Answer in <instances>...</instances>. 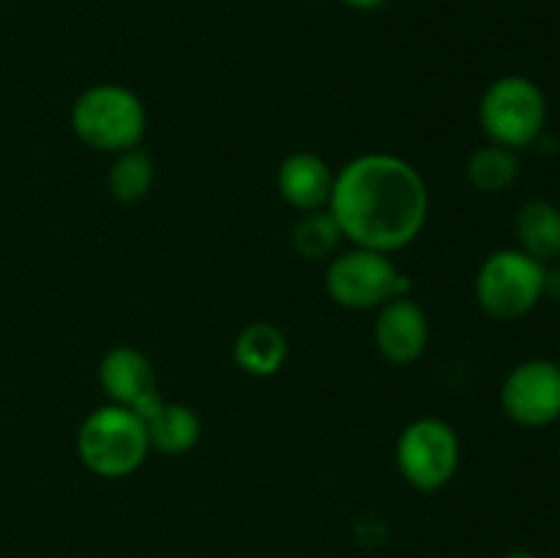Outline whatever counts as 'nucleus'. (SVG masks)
<instances>
[{"label":"nucleus","instance_id":"6","mask_svg":"<svg viewBox=\"0 0 560 558\" xmlns=\"http://www.w3.org/2000/svg\"><path fill=\"white\" fill-rule=\"evenodd\" d=\"M410 288L408 274L399 271L386 252L350 246L337 252L326 266L328 299L345 310H377L397 295H410Z\"/></svg>","mask_w":560,"mask_h":558},{"label":"nucleus","instance_id":"22","mask_svg":"<svg viewBox=\"0 0 560 558\" xmlns=\"http://www.w3.org/2000/svg\"><path fill=\"white\" fill-rule=\"evenodd\" d=\"M556 558H560V556H556Z\"/></svg>","mask_w":560,"mask_h":558},{"label":"nucleus","instance_id":"18","mask_svg":"<svg viewBox=\"0 0 560 558\" xmlns=\"http://www.w3.org/2000/svg\"><path fill=\"white\" fill-rule=\"evenodd\" d=\"M545 299L560 301V263H550V266H547Z\"/></svg>","mask_w":560,"mask_h":558},{"label":"nucleus","instance_id":"21","mask_svg":"<svg viewBox=\"0 0 560 558\" xmlns=\"http://www.w3.org/2000/svg\"><path fill=\"white\" fill-rule=\"evenodd\" d=\"M558 454H560V446H558Z\"/></svg>","mask_w":560,"mask_h":558},{"label":"nucleus","instance_id":"5","mask_svg":"<svg viewBox=\"0 0 560 558\" xmlns=\"http://www.w3.org/2000/svg\"><path fill=\"white\" fill-rule=\"evenodd\" d=\"M545 263L517 246L485 257L474 279L476 304L495 321H520L545 299Z\"/></svg>","mask_w":560,"mask_h":558},{"label":"nucleus","instance_id":"10","mask_svg":"<svg viewBox=\"0 0 560 558\" xmlns=\"http://www.w3.org/2000/svg\"><path fill=\"white\" fill-rule=\"evenodd\" d=\"M337 170L312 151H293L282 159L277 170L279 197L299 213L328 208Z\"/></svg>","mask_w":560,"mask_h":558},{"label":"nucleus","instance_id":"1","mask_svg":"<svg viewBox=\"0 0 560 558\" xmlns=\"http://www.w3.org/2000/svg\"><path fill=\"white\" fill-rule=\"evenodd\" d=\"M328 211L350 246L394 255L424 230L430 189L408 159L386 151L361 153L337 170Z\"/></svg>","mask_w":560,"mask_h":558},{"label":"nucleus","instance_id":"15","mask_svg":"<svg viewBox=\"0 0 560 558\" xmlns=\"http://www.w3.org/2000/svg\"><path fill=\"white\" fill-rule=\"evenodd\" d=\"M465 178L474 189L485 191V195H501L520 178L517 151H509L495 142L476 148L465 164Z\"/></svg>","mask_w":560,"mask_h":558},{"label":"nucleus","instance_id":"9","mask_svg":"<svg viewBox=\"0 0 560 558\" xmlns=\"http://www.w3.org/2000/svg\"><path fill=\"white\" fill-rule=\"evenodd\" d=\"M372 339L388 364L408 367L419 361L430 345V317L413 295H397L377 306Z\"/></svg>","mask_w":560,"mask_h":558},{"label":"nucleus","instance_id":"7","mask_svg":"<svg viewBox=\"0 0 560 558\" xmlns=\"http://www.w3.org/2000/svg\"><path fill=\"white\" fill-rule=\"evenodd\" d=\"M394 460L405 485L419 492H438L457 476L463 443L448 421L438 416H419L399 432Z\"/></svg>","mask_w":560,"mask_h":558},{"label":"nucleus","instance_id":"2","mask_svg":"<svg viewBox=\"0 0 560 558\" xmlns=\"http://www.w3.org/2000/svg\"><path fill=\"white\" fill-rule=\"evenodd\" d=\"M71 131L93 151L115 156L145 140L148 109L131 88L98 82L71 104Z\"/></svg>","mask_w":560,"mask_h":558},{"label":"nucleus","instance_id":"20","mask_svg":"<svg viewBox=\"0 0 560 558\" xmlns=\"http://www.w3.org/2000/svg\"><path fill=\"white\" fill-rule=\"evenodd\" d=\"M503 558H539V556H536V553L523 550V547H520V550H509Z\"/></svg>","mask_w":560,"mask_h":558},{"label":"nucleus","instance_id":"8","mask_svg":"<svg viewBox=\"0 0 560 558\" xmlns=\"http://www.w3.org/2000/svg\"><path fill=\"white\" fill-rule=\"evenodd\" d=\"M501 410L509 421L528 430L560 419V361L525 359L506 372L501 383Z\"/></svg>","mask_w":560,"mask_h":558},{"label":"nucleus","instance_id":"3","mask_svg":"<svg viewBox=\"0 0 560 558\" xmlns=\"http://www.w3.org/2000/svg\"><path fill=\"white\" fill-rule=\"evenodd\" d=\"M151 454L145 421L126 405L107 403L91 410L77 430V457L102 479L137 474Z\"/></svg>","mask_w":560,"mask_h":558},{"label":"nucleus","instance_id":"12","mask_svg":"<svg viewBox=\"0 0 560 558\" xmlns=\"http://www.w3.org/2000/svg\"><path fill=\"white\" fill-rule=\"evenodd\" d=\"M290 353L288 334L266 321L249 323L233 339V359L252 377H273Z\"/></svg>","mask_w":560,"mask_h":558},{"label":"nucleus","instance_id":"16","mask_svg":"<svg viewBox=\"0 0 560 558\" xmlns=\"http://www.w3.org/2000/svg\"><path fill=\"white\" fill-rule=\"evenodd\" d=\"M153 178H156V167H153L151 153L131 148V151L115 153L107 173V189L115 200L131 206L151 195Z\"/></svg>","mask_w":560,"mask_h":558},{"label":"nucleus","instance_id":"11","mask_svg":"<svg viewBox=\"0 0 560 558\" xmlns=\"http://www.w3.org/2000/svg\"><path fill=\"white\" fill-rule=\"evenodd\" d=\"M98 383H102L109 403L131 408L137 399L156 392V370L140 348L115 345L104 353L102 364H98Z\"/></svg>","mask_w":560,"mask_h":558},{"label":"nucleus","instance_id":"19","mask_svg":"<svg viewBox=\"0 0 560 558\" xmlns=\"http://www.w3.org/2000/svg\"><path fill=\"white\" fill-rule=\"evenodd\" d=\"M345 5H350V9L355 11H375L381 9V5H386L388 0H342Z\"/></svg>","mask_w":560,"mask_h":558},{"label":"nucleus","instance_id":"14","mask_svg":"<svg viewBox=\"0 0 560 558\" xmlns=\"http://www.w3.org/2000/svg\"><path fill=\"white\" fill-rule=\"evenodd\" d=\"M148 441H151V452L162 454H186L200 443L202 421L191 405L184 403H167L162 399L156 410L145 419Z\"/></svg>","mask_w":560,"mask_h":558},{"label":"nucleus","instance_id":"17","mask_svg":"<svg viewBox=\"0 0 560 558\" xmlns=\"http://www.w3.org/2000/svg\"><path fill=\"white\" fill-rule=\"evenodd\" d=\"M339 241H342V230L334 222L328 208L301 213L290 230V244H293L295 255H301L304 260H331L339 252Z\"/></svg>","mask_w":560,"mask_h":558},{"label":"nucleus","instance_id":"4","mask_svg":"<svg viewBox=\"0 0 560 558\" xmlns=\"http://www.w3.org/2000/svg\"><path fill=\"white\" fill-rule=\"evenodd\" d=\"M547 115L545 91L525 74L498 77L479 98V126L487 140L517 153L541 140Z\"/></svg>","mask_w":560,"mask_h":558},{"label":"nucleus","instance_id":"13","mask_svg":"<svg viewBox=\"0 0 560 558\" xmlns=\"http://www.w3.org/2000/svg\"><path fill=\"white\" fill-rule=\"evenodd\" d=\"M517 249L534 260L550 263L560 260V208L550 200H528L514 219Z\"/></svg>","mask_w":560,"mask_h":558}]
</instances>
